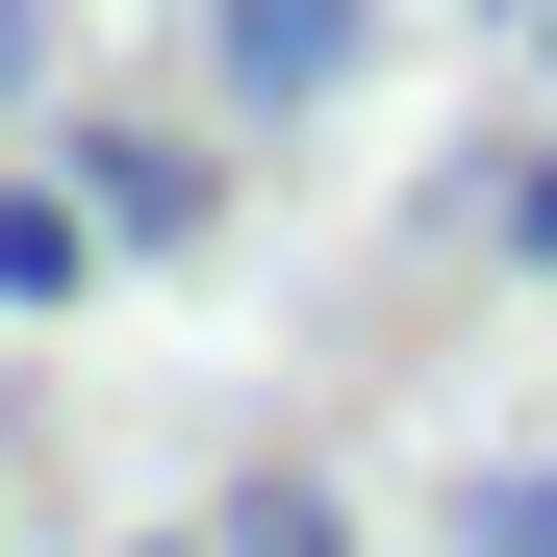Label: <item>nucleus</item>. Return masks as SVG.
<instances>
[{
    "instance_id": "obj_1",
    "label": "nucleus",
    "mask_w": 557,
    "mask_h": 557,
    "mask_svg": "<svg viewBox=\"0 0 557 557\" xmlns=\"http://www.w3.org/2000/svg\"><path fill=\"white\" fill-rule=\"evenodd\" d=\"M51 177H76V228H102V253H203V228H228V152H203V127H152V102H102Z\"/></svg>"
},
{
    "instance_id": "obj_2",
    "label": "nucleus",
    "mask_w": 557,
    "mask_h": 557,
    "mask_svg": "<svg viewBox=\"0 0 557 557\" xmlns=\"http://www.w3.org/2000/svg\"><path fill=\"white\" fill-rule=\"evenodd\" d=\"M177 26H203V76L253 127H305V102H355V51H381V0H177Z\"/></svg>"
},
{
    "instance_id": "obj_3",
    "label": "nucleus",
    "mask_w": 557,
    "mask_h": 557,
    "mask_svg": "<svg viewBox=\"0 0 557 557\" xmlns=\"http://www.w3.org/2000/svg\"><path fill=\"white\" fill-rule=\"evenodd\" d=\"M76 278H102V228H76V177H51V152H0V330H51Z\"/></svg>"
},
{
    "instance_id": "obj_4",
    "label": "nucleus",
    "mask_w": 557,
    "mask_h": 557,
    "mask_svg": "<svg viewBox=\"0 0 557 557\" xmlns=\"http://www.w3.org/2000/svg\"><path fill=\"white\" fill-rule=\"evenodd\" d=\"M456 557H557V456H482L456 482Z\"/></svg>"
},
{
    "instance_id": "obj_5",
    "label": "nucleus",
    "mask_w": 557,
    "mask_h": 557,
    "mask_svg": "<svg viewBox=\"0 0 557 557\" xmlns=\"http://www.w3.org/2000/svg\"><path fill=\"white\" fill-rule=\"evenodd\" d=\"M228 557H355V507L330 482H228Z\"/></svg>"
},
{
    "instance_id": "obj_6",
    "label": "nucleus",
    "mask_w": 557,
    "mask_h": 557,
    "mask_svg": "<svg viewBox=\"0 0 557 557\" xmlns=\"http://www.w3.org/2000/svg\"><path fill=\"white\" fill-rule=\"evenodd\" d=\"M482 228H507V253L557 278V152H532V177H482Z\"/></svg>"
},
{
    "instance_id": "obj_7",
    "label": "nucleus",
    "mask_w": 557,
    "mask_h": 557,
    "mask_svg": "<svg viewBox=\"0 0 557 557\" xmlns=\"http://www.w3.org/2000/svg\"><path fill=\"white\" fill-rule=\"evenodd\" d=\"M51 102V0H0V127H26Z\"/></svg>"
},
{
    "instance_id": "obj_8",
    "label": "nucleus",
    "mask_w": 557,
    "mask_h": 557,
    "mask_svg": "<svg viewBox=\"0 0 557 557\" xmlns=\"http://www.w3.org/2000/svg\"><path fill=\"white\" fill-rule=\"evenodd\" d=\"M532 76H557V0H532Z\"/></svg>"
},
{
    "instance_id": "obj_9",
    "label": "nucleus",
    "mask_w": 557,
    "mask_h": 557,
    "mask_svg": "<svg viewBox=\"0 0 557 557\" xmlns=\"http://www.w3.org/2000/svg\"><path fill=\"white\" fill-rule=\"evenodd\" d=\"M152 557H203V532H152Z\"/></svg>"
}]
</instances>
